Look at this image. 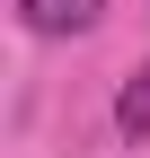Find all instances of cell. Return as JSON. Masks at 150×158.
<instances>
[{
    "mask_svg": "<svg viewBox=\"0 0 150 158\" xmlns=\"http://www.w3.org/2000/svg\"><path fill=\"white\" fill-rule=\"evenodd\" d=\"M18 18H27L35 35H80L106 18V0H18Z\"/></svg>",
    "mask_w": 150,
    "mask_h": 158,
    "instance_id": "obj_1",
    "label": "cell"
},
{
    "mask_svg": "<svg viewBox=\"0 0 150 158\" xmlns=\"http://www.w3.org/2000/svg\"><path fill=\"white\" fill-rule=\"evenodd\" d=\"M115 132H124V141H150V62L124 79V97H115Z\"/></svg>",
    "mask_w": 150,
    "mask_h": 158,
    "instance_id": "obj_2",
    "label": "cell"
}]
</instances>
